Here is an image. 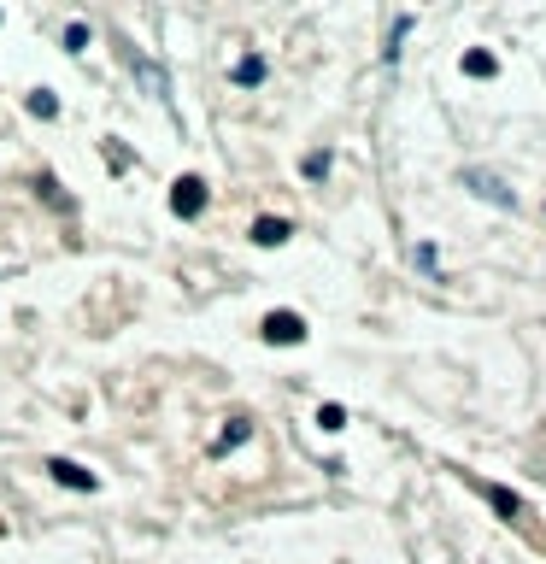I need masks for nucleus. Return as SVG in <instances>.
I'll use <instances>...</instances> for the list:
<instances>
[{
	"instance_id": "obj_8",
	"label": "nucleus",
	"mask_w": 546,
	"mask_h": 564,
	"mask_svg": "<svg viewBox=\"0 0 546 564\" xmlns=\"http://www.w3.org/2000/svg\"><path fill=\"white\" fill-rule=\"evenodd\" d=\"M241 435H247V418H235V423H229V430H223V435H218V447H212V453H229V447H235V441H241Z\"/></svg>"
},
{
	"instance_id": "obj_2",
	"label": "nucleus",
	"mask_w": 546,
	"mask_h": 564,
	"mask_svg": "<svg viewBox=\"0 0 546 564\" xmlns=\"http://www.w3.org/2000/svg\"><path fill=\"white\" fill-rule=\"evenodd\" d=\"M200 206H206V183L200 177H182L177 188H171V212H177V218H200Z\"/></svg>"
},
{
	"instance_id": "obj_7",
	"label": "nucleus",
	"mask_w": 546,
	"mask_h": 564,
	"mask_svg": "<svg viewBox=\"0 0 546 564\" xmlns=\"http://www.w3.org/2000/svg\"><path fill=\"white\" fill-rule=\"evenodd\" d=\"M464 71L470 77H493L500 65H493V54H464Z\"/></svg>"
},
{
	"instance_id": "obj_3",
	"label": "nucleus",
	"mask_w": 546,
	"mask_h": 564,
	"mask_svg": "<svg viewBox=\"0 0 546 564\" xmlns=\"http://www.w3.org/2000/svg\"><path fill=\"white\" fill-rule=\"evenodd\" d=\"M464 183L476 188L482 200H493V206H517V194H512V188H505L500 177H488V171H464Z\"/></svg>"
},
{
	"instance_id": "obj_4",
	"label": "nucleus",
	"mask_w": 546,
	"mask_h": 564,
	"mask_svg": "<svg viewBox=\"0 0 546 564\" xmlns=\"http://www.w3.org/2000/svg\"><path fill=\"white\" fill-rule=\"evenodd\" d=\"M476 488H482V494L493 500V511H500L505 523H517V518H523V500H517L512 488H500V482H476Z\"/></svg>"
},
{
	"instance_id": "obj_11",
	"label": "nucleus",
	"mask_w": 546,
	"mask_h": 564,
	"mask_svg": "<svg viewBox=\"0 0 546 564\" xmlns=\"http://www.w3.org/2000/svg\"><path fill=\"white\" fill-rule=\"evenodd\" d=\"M317 423H324V430H341L346 411H341V406H324V411H317Z\"/></svg>"
},
{
	"instance_id": "obj_9",
	"label": "nucleus",
	"mask_w": 546,
	"mask_h": 564,
	"mask_svg": "<svg viewBox=\"0 0 546 564\" xmlns=\"http://www.w3.org/2000/svg\"><path fill=\"white\" fill-rule=\"evenodd\" d=\"M30 112H35V118H54V112H59V100L47 94V89H35V94H30Z\"/></svg>"
},
{
	"instance_id": "obj_5",
	"label": "nucleus",
	"mask_w": 546,
	"mask_h": 564,
	"mask_svg": "<svg viewBox=\"0 0 546 564\" xmlns=\"http://www.w3.org/2000/svg\"><path fill=\"white\" fill-rule=\"evenodd\" d=\"M253 242L258 247H282V242H288V223H282V218H258L253 223Z\"/></svg>"
},
{
	"instance_id": "obj_10",
	"label": "nucleus",
	"mask_w": 546,
	"mask_h": 564,
	"mask_svg": "<svg viewBox=\"0 0 546 564\" xmlns=\"http://www.w3.org/2000/svg\"><path fill=\"white\" fill-rule=\"evenodd\" d=\"M265 77V59H241V65H235V83H258Z\"/></svg>"
},
{
	"instance_id": "obj_1",
	"label": "nucleus",
	"mask_w": 546,
	"mask_h": 564,
	"mask_svg": "<svg viewBox=\"0 0 546 564\" xmlns=\"http://www.w3.org/2000/svg\"><path fill=\"white\" fill-rule=\"evenodd\" d=\"M265 341H277V347L306 341V318H300V312H270V318H265Z\"/></svg>"
},
{
	"instance_id": "obj_6",
	"label": "nucleus",
	"mask_w": 546,
	"mask_h": 564,
	"mask_svg": "<svg viewBox=\"0 0 546 564\" xmlns=\"http://www.w3.org/2000/svg\"><path fill=\"white\" fill-rule=\"evenodd\" d=\"M54 476H59V482H71V488H94V476L83 470V465H65V459L54 465Z\"/></svg>"
}]
</instances>
